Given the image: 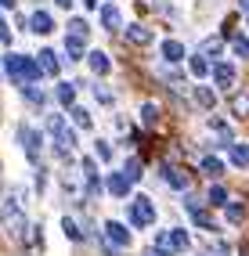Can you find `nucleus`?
Instances as JSON below:
<instances>
[{
  "label": "nucleus",
  "instance_id": "obj_1",
  "mask_svg": "<svg viewBox=\"0 0 249 256\" xmlns=\"http://www.w3.org/2000/svg\"><path fill=\"white\" fill-rule=\"evenodd\" d=\"M0 234H4L8 242H26V234H29L26 210H22V202L14 198V195H8L4 210H0Z\"/></svg>",
  "mask_w": 249,
  "mask_h": 256
},
{
  "label": "nucleus",
  "instance_id": "obj_2",
  "mask_svg": "<svg viewBox=\"0 0 249 256\" xmlns=\"http://www.w3.org/2000/svg\"><path fill=\"white\" fill-rule=\"evenodd\" d=\"M4 69H8V80L11 83H18V87H26V83H40L44 69H40V62L36 58H29V54H4Z\"/></svg>",
  "mask_w": 249,
  "mask_h": 256
},
{
  "label": "nucleus",
  "instance_id": "obj_3",
  "mask_svg": "<svg viewBox=\"0 0 249 256\" xmlns=\"http://www.w3.org/2000/svg\"><path fill=\"white\" fill-rule=\"evenodd\" d=\"M14 141H18L22 156H26L32 166H40V159H44V134H40L36 126L18 123V126H14Z\"/></svg>",
  "mask_w": 249,
  "mask_h": 256
},
{
  "label": "nucleus",
  "instance_id": "obj_4",
  "mask_svg": "<svg viewBox=\"0 0 249 256\" xmlns=\"http://www.w3.org/2000/svg\"><path fill=\"white\" fill-rule=\"evenodd\" d=\"M126 216H130V228H152L156 224V202L148 195H130L126 202Z\"/></svg>",
  "mask_w": 249,
  "mask_h": 256
},
{
  "label": "nucleus",
  "instance_id": "obj_5",
  "mask_svg": "<svg viewBox=\"0 0 249 256\" xmlns=\"http://www.w3.org/2000/svg\"><path fill=\"white\" fill-rule=\"evenodd\" d=\"M159 174H162V184H166V188H174V192H188V188H192V177H188L180 166H174L170 159H162V162H159Z\"/></svg>",
  "mask_w": 249,
  "mask_h": 256
},
{
  "label": "nucleus",
  "instance_id": "obj_6",
  "mask_svg": "<svg viewBox=\"0 0 249 256\" xmlns=\"http://www.w3.org/2000/svg\"><path fill=\"white\" fill-rule=\"evenodd\" d=\"M105 192L112 198H130V192H134V180L126 177V170H112V174L105 177Z\"/></svg>",
  "mask_w": 249,
  "mask_h": 256
},
{
  "label": "nucleus",
  "instance_id": "obj_7",
  "mask_svg": "<svg viewBox=\"0 0 249 256\" xmlns=\"http://www.w3.org/2000/svg\"><path fill=\"white\" fill-rule=\"evenodd\" d=\"M102 231H105V242H112L116 249L130 246V224H123V220H105Z\"/></svg>",
  "mask_w": 249,
  "mask_h": 256
},
{
  "label": "nucleus",
  "instance_id": "obj_8",
  "mask_svg": "<svg viewBox=\"0 0 249 256\" xmlns=\"http://www.w3.org/2000/svg\"><path fill=\"white\" fill-rule=\"evenodd\" d=\"M29 32H36V36H47V32H54V14L51 11H32L29 14Z\"/></svg>",
  "mask_w": 249,
  "mask_h": 256
},
{
  "label": "nucleus",
  "instance_id": "obj_9",
  "mask_svg": "<svg viewBox=\"0 0 249 256\" xmlns=\"http://www.w3.org/2000/svg\"><path fill=\"white\" fill-rule=\"evenodd\" d=\"M213 83H217V87L220 90H228V87H235V65H231V62H217V65H213Z\"/></svg>",
  "mask_w": 249,
  "mask_h": 256
},
{
  "label": "nucleus",
  "instance_id": "obj_10",
  "mask_svg": "<svg viewBox=\"0 0 249 256\" xmlns=\"http://www.w3.org/2000/svg\"><path fill=\"white\" fill-rule=\"evenodd\" d=\"M76 87H80V83H69V80L54 83V105H62V108H72V105H76Z\"/></svg>",
  "mask_w": 249,
  "mask_h": 256
},
{
  "label": "nucleus",
  "instance_id": "obj_11",
  "mask_svg": "<svg viewBox=\"0 0 249 256\" xmlns=\"http://www.w3.org/2000/svg\"><path fill=\"white\" fill-rule=\"evenodd\" d=\"M87 65H90V72H94L98 80L112 72V58L105 54V50H87Z\"/></svg>",
  "mask_w": 249,
  "mask_h": 256
},
{
  "label": "nucleus",
  "instance_id": "obj_12",
  "mask_svg": "<svg viewBox=\"0 0 249 256\" xmlns=\"http://www.w3.org/2000/svg\"><path fill=\"white\" fill-rule=\"evenodd\" d=\"M159 116H162V108L156 105V101H141V105H138V123L148 126V130L159 126Z\"/></svg>",
  "mask_w": 249,
  "mask_h": 256
},
{
  "label": "nucleus",
  "instance_id": "obj_13",
  "mask_svg": "<svg viewBox=\"0 0 249 256\" xmlns=\"http://www.w3.org/2000/svg\"><path fill=\"white\" fill-rule=\"evenodd\" d=\"M228 108L235 119H249V90H235L228 98Z\"/></svg>",
  "mask_w": 249,
  "mask_h": 256
},
{
  "label": "nucleus",
  "instance_id": "obj_14",
  "mask_svg": "<svg viewBox=\"0 0 249 256\" xmlns=\"http://www.w3.org/2000/svg\"><path fill=\"white\" fill-rule=\"evenodd\" d=\"M36 62H40V69H44V76H58V72H62V58L54 54L51 47H44L40 54H36Z\"/></svg>",
  "mask_w": 249,
  "mask_h": 256
},
{
  "label": "nucleus",
  "instance_id": "obj_15",
  "mask_svg": "<svg viewBox=\"0 0 249 256\" xmlns=\"http://www.w3.org/2000/svg\"><path fill=\"white\" fill-rule=\"evenodd\" d=\"M126 40L134 44V47H148L156 36H152V29L148 26H141V22H134V26H126Z\"/></svg>",
  "mask_w": 249,
  "mask_h": 256
},
{
  "label": "nucleus",
  "instance_id": "obj_16",
  "mask_svg": "<svg viewBox=\"0 0 249 256\" xmlns=\"http://www.w3.org/2000/svg\"><path fill=\"white\" fill-rule=\"evenodd\" d=\"M162 62L166 65H177V62H184V44H180V40H162Z\"/></svg>",
  "mask_w": 249,
  "mask_h": 256
},
{
  "label": "nucleus",
  "instance_id": "obj_17",
  "mask_svg": "<svg viewBox=\"0 0 249 256\" xmlns=\"http://www.w3.org/2000/svg\"><path fill=\"white\" fill-rule=\"evenodd\" d=\"M65 54H69V62H83V54H87V36H65Z\"/></svg>",
  "mask_w": 249,
  "mask_h": 256
},
{
  "label": "nucleus",
  "instance_id": "obj_18",
  "mask_svg": "<svg viewBox=\"0 0 249 256\" xmlns=\"http://www.w3.org/2000/svg\"><path fill=\"white\" fill-rule=\"evenodd\" d=\"M102 26H105L108 32L123 29V14H120V8H116V0H112V4H105V8H102Z\"/></svg>",
  "mask_w": 249,
  "mask_h": 256
},
{
  "label": "nucleus",
  "instance_id": "obj_19",
  "mask_svg": "<svg viewBox=\"0 0 249 256\" xmlns=\"http://www.w3.org/2000/svg\"><path fill=\"white\" fill-rule=\"evenodd\" d=\"M188 72H192L195 80H202V76H210V72H213V65L206 62V54H202V50H195V54L188 58Z\"/></svg>",
  "mask_w": 249,
  "mask_h": 256
},
{
  "label": "nucleus",
  "instance_id": "obj_20",
  "mask_svg": "<svg viewBox=\"0 0 249 256\" xmlns=\"http://www.w3.org/2000/svg\"><path fill=\"white\" fill-rule=\"evenodd\" d=\"M22 101H29V105H47V90L36 87V83H26V87H18Z\"/></svg>",
  "mask_w": 249,
  "mask_h": 256
},
{
  "label": "nucleus",
  "instance_id": "obj_21",
  "mask_svg": "<svg viewBox=\"0 0 249 256\" xmlns=\"http://www.w3.org/2000/svg\"><path fill=\"white\" fill-rule=\"evenodd\" d=\"M228 159H231V166H238V170H249V144H231L228 148Z\"/></svg>",
  "mask_w": 249,
  "mask_h": 256
},
{
  "label": "nucleus",
  "instance_id": "obj_22",
  "mask_svg": "<svg viewBox=\"0 0 249 256\" xmlns=\"http://www.w3.org/2000/svg\"><path fill=\"white\" fill-rule=\"evenodd\" d=\"M198 170H202L206 177L217 180V177L224 174V159H217V156H202V159H198Z\"/></svg>",
  "mask_w": 249,
  "mask_h": 256
},
{
  "label": "nucleus",
  "instance_id": "obj_23",
  "mask_svg": "<svg viewBox=\"0 0 249 256\" xmlns=\"http://www.w3.org/2000/svg\"><path fill=\"white\" fill-rule=\"evenodd\" d=\"M69 116H72V126H76V130H90V126H94L90 108H83V105H72V108H69Z\"/></svg>",
  "mask_w": 249,
  "mask_h": 256
},
{
  "label": "nucleus",
  "instance_id": "obj_24",
  "mask_svg": "<svg viewBox=\"0 0 249 256\" xmlns=\"http://www.w3.org/2000/svg\"><path fill=\"white\" fill-rule=\"evenodd\" d=\"M166 234H170V246L177 249V256H180V252H188V246H192V238H188V231H184V228H170Z\"/></svg>",
  "mask_w": 249,
  "mask_h": 256
},
{
  "label": "nucleus",
  "instance_id": "obj_25",
  "mask_svg": "<svg viewBox=\"0 0 249 256\" xmlns=\"http://www.w3.org/2000/svg\"><path fill=\"white\" fill-rule=\"evenodd\" d=\"M90 90H94V98H98V105H105V108H112V105H116V94H112V87H105L102 80H98V83H90Z\"/></svg>",
  "mask_w": 249,
  "mask_h": 256
},
{
  "label": "nucleus",
  "instance_id": "obj_26",
  "mask_svg": "<svg viewBox=\"0 0 249 256\" xmlns=\"http://www.w3.org/2000/svg\"><path fill=\"white\" fill-rule=\"evenodd\" d=\"M188 216H192L202 231H210V234H217V231H220V228H217V220H213V216L206 213V206H202V210H195V213H188Z\"/></svg>",
  "mask_w": 249,
  "mask_h": 256
},
{
  "label": "nucleus",
  "instance_id": "obj_27",
  "mask_svg": "<svg viewBox=\"0 0 249 256\" xmlns=\"http://www.w3.org/2000/svg\"><path fill=\"white\" fill-rule=\"evenodd\" d=\"M206 202H210V206H228L231 195H228V188H224V184H213L210 192H206Z\"/></svg>",
  "mask_w": 249,
  "mask_h": 256
},
{
  "label": "nucleus",
  "instance_id": "obj_28",
  "mask_svg": "<svg viewBox=\"0 0 249 256\" xmlns=\"http://www.w3.org/2000/svg\"><path fill=\"white\" fill-rule=\"evenodd\" d=\"M224 216H228V224H242V220H246V202L231 198L228 206H224Z\"/></svg>",
  "mask_w": 249,
  "mask_h": 256
},
{
  "label": "nucleus",
  "instance_id": "obj_29",
  "mask_svg": "<svg viewBox=\"0 0 249 256\" xmlns=\"http://www.w3.org/2000/svg\"><path fill=\"white\" fill-rule=\"evenodd\" d=\"M192 94H195V105H198V108H206V112H210L213 105H217V94H213L210 87H195Z\"/></svg>",
  "mask_w": 249,
  "mask_h": 256
},
{
  "label": "nucleus",
  "instance_id": "obj_30",
  "mask_svg": "<svg viewBox=\"0 0 249 256\" xmlns=\"http://www.w3.org/2000/svg\"><path fill=\"white\" fill-rule=\"evenodd\" d=\"M62 228H65V238H69V242H83V224H80V220L76 216H62Z\"/></svg>",
  "mask_w": 249,
  "mask_h": 256
},
{
  "label": "nucleus",
  "instance_id": "obj_31",
  "mask_svg": "<svg viewBox=\"0 0 249 256\" xmlns=\"http://www.w3.org/2000/svg\"><path fill=\"white\" fill-rule=\"evenodd\" d=\"M112 156H116L112 141H94V159L98 162H112Z\"/></svg>",
  "mask_w": 249,
  "mask_h": 256
},
{
  "label": "nucleus",
  "instance_id": "obj_32",
  "mask_svg": "<svg viewBox=\"0 0 249 256\" xmlns=\"http://www.w3.org/2000/svg\"><path fill=\"white\" fill-rule=\"evenodd\" d=\"M156 256H177V249L170 246V234H166V231L156 234Z\"/></svg>",
  "mask_w": 249,
  "mask_h": 256
},
{
  "label": "nucleus",
  "instance_id": "obj_33",
  "mask_svg": "<svg viewBox=\"0 0 249 256\" xmlns=\"http://www.w3.org/2000/svg\"><path fill=\"white\" fill-rule=\"evenodd\" d=\"M220 47H224V44H220V36H206L202 44H198V50H202L206 58H217V54H220Z\"/></svg>",
  "mask_w": 249,
  "mask_h": 256
},
{
  "label": "nucleus",
  "instance_id": "obj_34",
  "mask_svg": "<svg viewBox=\"0 0 249 256\" xmlns=\"http://www.w3.org/2000/svg\"><path fill=\"white\" fill-rule=\"evenodd\" d=\"M231 50H235V58L249 62V36H231Z\"/></svg>",
  "mask_w": 249,
  "mask_h": 256
},
{
  "label": "nucleus",
  "instance_id": "obj_35",
  "mask_svg": "<svg viewBox=\"0 0 249 256\" xmlns=\"http://www.w3.org/2000/svg\"><path fill=\"white\" fill-rule=\"evenodd\" d=\"M123 170H126V177H130V180H141V174H144V162H141L138 156H130Z\"/></svg>",
  "mask_w": 249,
  "mask_h": 256
},
{
  "label": "nucleus",
  "instance_id": "obj_36",
  "mask_svg": "<svg viewBox=\"0 0 249 256\" xmlns=\"http://www.w3.org/2000/svg\"><path fill=\"white\" fill-rule=\"evenodd\" d=\"M65 126H69V123H65V116H62V112H54V116H47V134H51V138H54V134H62Z\"/></svg>",
  "mask_w": 249,
  "mask_h": 256
},
{
  "label": "nucleus",
  "instance_id": "obj_37",
  "mask_svg": "<svg viewBox=\"0 0 249 256\" xmlns=\"http://www.w3.org/2000/svg\"><path fill=\"white\" fill-rule=\"evenodd\" d=\"M69 32H72V36H90L87 18H72V22H69Z\"/></svg>",
  "mask_w": 249,
  "mask_h": 256
},
{
  "label": "nucleus",
  "instance_id": "obj_38",
  "mask_svg": "<svg viewBox=\"0 0 249 256\" xmlns=\"http://www.w3.org/2000/svg\"><path fill=\"white\" fill-rule=\"evenodd\" d=\"M29 246L32 249H44V228H29Z\"/></svg>",
  "mask_w": 249,
  "mask_h": 256
},
{
  "label": "nucleus",
  "instance_id": "obj_39",
  "mask_svg": "<svg viewBox=\"0 0 249 256\" xmlns=\"http://www.w3.org/2000/svg\"><path fill=\"white\" fill-rule=\"evenodd\" d=\"M0 44H4V47L11 44V26L4 22V14H0Z\"/></svg>",
  "mask_w": 249,
  "mask_h": 256
},
{
  "label": "nucleus",
  "instance_id": "obj_40",
  "mask_svg": "<svg viewBox=\"0 0 249 256\" xmlns=\"http://www.w3.org/2000/svg\"><path fill=\"white\" fill-rule=\"evenodd\" d=\"M14 4H18V0H0V8H4V11H11Z\"/></svg>",
  "mask_w": 249,
  "mask_h": 256
},
{
  "label": "nucleus",
  "instance_id": "obj_41",
  "mask_svg": "<svg viewBox=\"0 0 249 256\" xmlns=\"http://www.w3.org/2000/svg\"><path fill=\"white\" fill-rule=\"evenodd\" d=\"M54 4H58V8H72V4H76V0H54Z\"/></svg>",
  "mask_w": 249,
  "mask_h": 256
},
{
  "label": "nucleus",
  "instance_id": "obj_42",
  "mask_svg": "<svg viewBox=\"0 0 249 256\" xmlns=\"http://www.w3.org/2000/svg\"><path fill=\"white\" fill-rule=\"evenodd\" d=\"M238 8H242V11H246V14H249V0H238Z\"/></svg>",
  "mask_w": 249,
  "mask_h": 256
},
{
  "label": "nucleus",
  "instance_id": "obj_43",
  "mask_svg": "<svg viewBox=\"0 0 249 256\" xmlns=\"http://www.w3.org/2000/svg\"><path fill=\"white\" fill-rule=\"evenodd\" d=\"M8 76V69H4V58H0V80H4Z\"/></svg>",
  "mask_w": 249,
  "mask_h": 256
},
{
  "label": "nucleus",
  "instance_id": "obj_44",
  "mask_svg": "<svg viewBox=\"0 0 249 256\" xmlns=\"http://www.w3.org/2000/svg\"><path fill=\"white\" fill-rule=\"evenodd\" d=\"M83 8H98V0H83Z\"/></svg>",
  "mask_w": 249,
  "mask_h": 256
},
{
  "label": "nucleus",
  "instance_id": "obj_45",
  "mask_svg": "<svg viewBox=\"0 0 249 256\" xmlns=\"http://www.w3.org/2000/svg\"><path fill=\"white\" fill-rule=\"evenodd\" d=\"M213 4H217V0H202V8H213Z\"/></svg>",
  "mask_w": 249,
  "mask_h": 256
}]
</instances>
